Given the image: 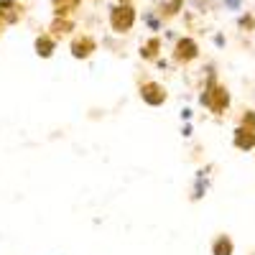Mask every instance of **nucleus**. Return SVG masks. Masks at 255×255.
Segmentation results:
<instances>
[{
  "label": "nucleus",
  "mask_w": 255,
  "mask_h": 255,
  "mask_svg": "<svg viewBox=\"0 0 255 255\" xmlns=\"http://www.w3.org/2000/svg\"><path fill=\"white\" fill-rule=\"evenodd\" d=\"M238 26H240V28H245V31H255V18H253L250 13H245V15H240V18H238Z\"/></svg>",
  "instance_id": "13"
},
{
  "label": "nucleus",
  "mask_w": 255,
  "mask_h": 255,
  "mask_svg": "<svg viewBox=\"0 0 255 255\" xmlns=\"http://www.w3.org/2000/svg\"><path fill=\"white\" fill-rule=\"evenodd\" d=\"M243 123H248V125H255V113H253V110H248V113L243 115Z\"/></svg>",
  "instance_id": "17"
},
{
  "label": "nucleus",
  "mask_w": 255,
  "mask_h": 255,
  "mask_svg": "<svg viewBox=\"0 0 255 255\" xmlns=\"http://www.w3.org/2000/svg\"><path fill=\"white\" fill-rule=\"evenodd\" d=\"M243 5H245V0H222V8L230 13H240Z\"/></svg>",
  "instance_id": "12"
},
{
  "label": "nucleus",
  "mask_w": 255,
  "mask_h": 255,
  "mask_svg": "<svg viewBox=\"0 0 255 255\" xmlns=\"http://www.w3.org/2000/svg\"><path fill=\"white\" fill-rule=\"evenodd\" d=\"M212 255H235V243L227 235H217L212 240Z\"/></svg>",
  "instance_id": "8"
},
{
  "label": "nucleus",
  "mask_w": 255,
  "mask_h": 255,
  "mask_svg": "<svg viewBox=\"0 0 255 255\" xmlns=\"http://www.w3.org/2000/svg\"><path fill=\"white\" fill-rule=\"evenodd\" d=\"M156 67L158 69H168V61L166 59H156Z\"/></svg>",
  "instance_id": "18"
},
{
  "label": "nucleus",
  "mask_w": 255,
  "mask_h": 255,
  "mask_svg": "<svg viewBox=\"0 0 255 255\" xmlns=\"http://www.w3.org/2000/svg\"><path fill=\"white\" fill-rule=\"evenodd\" d=\"M158 49H161V38H148L145 44L140 46V56L143 59H153Z\"/></svg>",
  "instance_id": "9"
},
{
  "label": "nucleus",
  "mask_w": 255,
  "mask_h": 255,
  "mask_svg": "<svg viewBox=\"0 0 255 255\" xmlns=\"http://www.w3.org/2000/svg\"><path fill=\"white\" fill-rule=\"evenodd\" d=\"M212 41H215L217 49H225V46H227V38H225L222 33H215V38H212Z\"/></svg>",
  "instance_id": "15"
},
{
  "label": "nucleus",
  "mask_w": 255,
  "mask_h": 255,
  "mask_svg": "<svg viewBox=\"0 0 255 255\" xmlns=\"http://www.w3.org/2000/svg\"><path fill=\"white\" fill-rule=\"evenodd\" d=\"M135 20H138L135 8L128 3V0H120L118 5L110 8V28L115 33H130L133 26H135Z\"/></svg>",
  "instance_id": "1"
},
{
  "label": "nucleus",
  "mask_w": 255,
  "mask_h": 255,
  "mask_svg": "<svg viewBox=\"0 0 255 255\" xmlns=\"http://www.w3.org/2000/svg\"><path fill=\"white\" fill-rule=\"evenodd\" d=\"M69 49H72V56H74V59H90L92 51L97 49V41L90 38V36H79V38L72 41Z\"/></svg>",
  "instance_id": "5"
},
{
  "label": "nucleus",
  "mask_w": 255,
  "mask_h": 255,
  "mask_svg": "<svg viewBox=\"0 0 255 255\" xmlns=\"http://www.w3.org/2000/svg\"><path fill=\"white\" fill-rule=\"evenodd\" d=\"M209 191V168H199L194 174V186H191V202H202Z\"/></svg>",
  "instance_id": "6"
},
{
  "label": "nucleus",
  "mask_w": 255,
  "mask_h": 255,
  "mask_svg": "<svg viewBox=\"0 0 255 255\" xmlns=\"http://www.w3.org/2000/svg\"><path fill=\"white\" fill-rule=\"evenodd\" d=\"M140 100L148 105V108H161L166 102V90L158 82H143L140 84Z\"/></svg>",
  "instance_id": "3"
},
{
  "label": "nucleus",
  "mask_w": 255,
  "mask_h": 255,
  "mask_svg": "<svg viewBox=\"0 0 255 255\" xmlns=\"http://www.w3.org/2000/svg\"><path fill=\"white\" fill-rule=\"evenodd\" d=\"M143 23L148 26V28H151V31H161V18L156 15V13H151V10H148V13H143Z\"/></svg>",
  "instance_id": "10"
},
{
  "label": "nucleus",
  "mask_w": 255,
  "mask_h": 255,
  "mask_svg": "<svg viewBox=\"0 0 255 255\" xmlns=\"http://www.w3.org/2000/svg\"><path fill=\"white\" fill-rule=\"evenodd\" d=\"M191 115H194V113H191V108H181V113H179V118L186 123V120H191Z\"/></svg>",
  "instance_id": "16"
},
{
  "label": "nucleus",
  "mask_w": 255,
  "mask_h": 255,
  "mask_svg": "<svg viewBox=\"0 0 255 255\" xmlns=\"http://www.w3.org/2000/svg\"><path fill=\"white\" fill-rule=\"evenodd\" d=\"M181 8H184V0H163V10H161V13H166V15H176Z\"/></svg>",
  "instance_id": "11"
},
{
  "label": "nucleus",
  "mask_w": 255,
  "mask_h": 255,
  "mask_svg": "<svg viewBox=\"0 0 255 255\" xmlns=\"http://www.w3.org/2000/svg\"><path fill=\"white\" fill-rule=\"evenodd\" d=\"M181 135H184V138H191V135H194V125H191V120H186V125L181 128Z\"/></svg>",
  "instance_id": "14"
},
{
  "label": "nucleus",
  "mask_w": 255,
  "mask_h": 255,
  "mask_svg": "<svg viewBox=\"0 0 255 255\" xmlns=\"http://www.w3.org/2000/svg\"><path fill=\"white\" fill-rule=\"evenodd\" d=\"M33 49H36V54H38L41 59H51L54 51H56V38H51L49 33H41V36H36V41H33Z\"/></svg>",
  "instance_id": "7"
},
{
  "label": "nucleus",
  "mask_w": 255,
  "mask_h": 255,
  "mask_svg": "<svg viewBox=\"0 0 255 255\" xmlns=\"http://www.w3.org/2000/svg\"><path fill=\"white\" fill-rule=\"evenodd\" d=\"M232 143H235L238 151H255V125L240 123L232 133Z\"/></svg>",
  "instance_id": "4"
},
{
  "label": "nucleus",
  "mask_w": 255,
  "mask_h": 255,
  "mask_svg": "<svg viewBox=\"0 0 255 255\" xmlns=\"http://www.w3.org/2000/svg\"><path fill=\"white\" fill-rule=\"evenodd\" d=\"M174 59L181 61V64H189V61L199 59V44L191 36L176 38V44H174Z\"/></svg>",
  "instance_id": "2"
}]
</instances>
